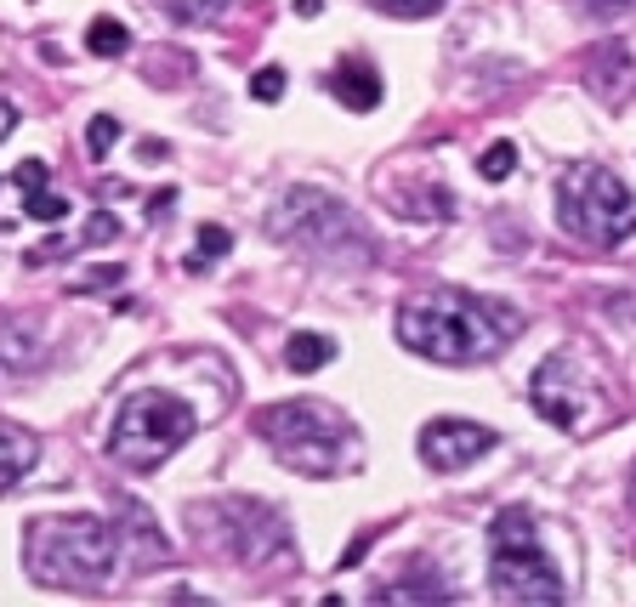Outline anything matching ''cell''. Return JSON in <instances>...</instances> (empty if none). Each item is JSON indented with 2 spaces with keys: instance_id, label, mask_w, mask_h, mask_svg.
<instances>
[{
  "instance_id": "6da1fadb",
  "label": "cell",
  "mask_w": 636,
  "mask_h": 607,
  "mask_svg": "<svg viewBox=\"0 0 636 607\" xmlns=\"http://www.w3.org/2000/svg\"><path fill=\"white\" fill-rule=\"evenodd\" d=\"M523 335V313L472 290H426L398 307V341L426 364H483Z\"/></svg>"
},
{
  "instance_id": "7a4b0ae2",
  "label": "cell",
  "mask_w": 636,
  "mask_h": 607,
  "mask_svg": "<svg viewBox=\"0 0 636 607\" xmlns=\"http://www.w3.org/2000/svg\"><path fill=\"white\" fill-rule=\"evenodd\" d=\"M23 562L40 585L103 590L120 562V528L103 517H40L23 528Z\"/></svg>"
},
{
  "instance_id": "3957f363",
  "label": "cell",
  "mask_w": 636,
  "mask_h": 607,
  "mask_svg": "<svg viewBox=\"0 0 636 607\" xmlns=\"http://www.w3.org/2000/svg\"><path fill=\"white\" fill-rule=\"evenodd\" d=\"M256 432L273 449V460L290 466L296 477H336L358 460V426L336 403L290 398L273 409H256Z\"/></svg>"
},
{
  "instance_id": "277c9868",
  "label": "cell",
  "mask_w": 636,
  "mask_h": 607,
  "mask_svg": "<svg viewBox=\"0 0 636 607\" xmlns=\"http://www.w3.org/2000/svg\"><path fill=\"white\" fill-rule=\"evenodd\" d=\"M267 239L290 244L301 256H318V261H336V267H358L370 261V233L358 222L353 210L330 199L318 188H290L279 205L267 210Z\"/></svg>"
},
{
  "instance_id": "5b68a950",
  "label": "cell",
  "mask_w": 636,
  "mask_h": 607,
  "mask_svg": "<svg viewBox=\"0 0 636 607\" xmlns=\"http://www.w3.org/2000/svg\"><path fill=\"white\" fill-rule=\"evenodd\" d=\"M489 590L500 602H523V607H546L563 602V579L551 568L540 522L529 505H500L489 522Z\"/></svg>"
},
{
  "instance_id": "8992f818",
  "label": "cell",
  "mask_w": 636,
  "mask_h": 607,
  "mask_svg": "<svg viewBox=\"0 0 636 607\" xmlns=\"http://www.w3.org/2000/svg\"><path fill=\"white\" fill-rule=\"evenodd\" d=\"M557 222L568 239L591 250H619L625 239H636V193L608 165L580 159L557 176Z\"/></svg>"
},
{
  "instance_id": "52a82bcc",
  "label": "cell",
  "mask_w": 636,
  "mask_h": 607,
  "mask_svg": "<svg viewBox=\"0 0 636 607\" xmlns=\"http://www.w3.org/2000/svg\"><path fill=\"white\" fill-rule=\"evenodd\" d=\"M194 437V409L177 398V392H159V386H142L120 403V420L108 432V454L131 471H154L165 466L171 454Z\"/></svg>"
},
{
  "instance_id": "ba28073f",
  "label": "cell",
  "mask_w": 636,
  "mask_h": 607,
  "mask_svg": "<svg viewBox=\"0 0 636 607\" xmlns=\"http://www.w3.org/2000/svg\"><path fill=\"white\" fill-rule=\"evenodd\" d=\"M188 517H194V534L239 568L290 562V534H284L279 511L262 500H199Z\"/></svg>"
},
{
  "instance_id": "9c48e42d",
  "label": "cell",
  "mask_w": 636,
  "mask_h": 607,
  "mask_svg": "<svg viewBox=\"0 0 636 607\" xmlns=\"http://www.w3.org/2000/svg\"><path fill=\"white\" fill-rule=\"evenodd\" d=\"M529 403L557 426V432H585V420L597 409V392H591V375H585L568 352H551L546 364L534 369Z\"/></svg>"
},
{
  "instance_id": "30bf717a",
  "label": "cell",
  "mask_w": 636,
  "mask_h": 607,
  "mask_svg": "<svg viewBox=\"0 0 636 607\" xmlns=\"http://www.w3.org/2000/svg\"><path fill=\"white\" fill-rule=\"evenodd\" d=\"M500 437L483 426V420H455V415H438V420H426L421 437H415V449H421V460L432 471H466L477 466L483 454L495 449Z\"/></svg>"
},
{
  "instance_id": "8fae6325",
  "label": "cell",
  "mask_w": 636,
  "mask_h": 607,
  "mask_svg": "<svg viewBox=\"0 0 636 607\" xmlns=\"http://www.w3.org/2000/svg\"><path fill=\"white\" fill-rule=\"evenodd\" d=\"M324 86H330V97H336L347 114H370V108H381V91H387L370 63H336V69L324 74Z\"/></svg>"
},
{
  "instance_id": "7c38bea8",
  "label": "cell",
  "mask_w": 636,
  "mask_h": 607,
  "mask_svg": "<svg viewBox=\"0 0 636 607\" xmlns=\"http://www.w3.org/2000/svg\"><path fill=\"white\" fill-rule=\"evenodd\" d=\"M40 460V437L18 420H0V494L23 483V471Z\"/></svg>"
},
{
  "instance_id": "4fadbf2b",
  "label": "cell",
  "mask_w": 636,
  "mask_h": 607,
  "mask_svg": "<svg viewBox=\"0 0 636 607\" xmlns=\"http://www.w3.org/2000/svg\"><path fill=\"white\" fill-rule=\"evenodd\" d=\"M18 188H23V216L29 222H63L69 216V199L46 193V165L40 159H23L18 165Z\"/></svg>"
},
{
  "instance_id": "5bb4252c",
  "label": "cell",
  "mask_w": 636,
  "mask_h": 607,
  "mask_svg": "<svg viewBox=\"0 0 636 607\" xmlns=\"http://www.w3.org/2000/svg\"><path fill=\"white\" fill-rule=\"evenodd\" d=\"M375 602H455V585L438 579L426 562H415V573H404V579H392V585L375 590Z\"/></svg>"
},
{
  "instance_id": "9a60e30c",
  "label": "cell",
  "mask_w": 636,
  "mask_h": 607,
  "mask_svg": "<svg viewBox=\"0 0 636 607\" xmlns=\"http://www.w3.org/2000/svg\"><path fill=\"white\" fill-rule=\"evenodd\" d=\"M330 358H336V341L318 335V330H296L284 341V364L296 369V375H313V369H324Z\"/></svg>"
},
{
  "instance_id": "2e32d148",
  "label": "cell",
  "mask_w": 636,
  "mask_h": 607,
  "mask_svg": "<svg viewBox=\"0 0 636 607\" xmlns=\"http://www.w3.org/2000/svg\"><path fill=\"white\" fill-rule=\"evenodd\" d=\"M392 210L409 216V222H449V216H455V193L449 188H415V193H404Z\"/></svg>"
},
{
  "instance_id": "e0dca14e",
  "label": "cell",
  "mask_w": 636,
  "mask_h": 607,
  "mask_svg": "<svg viewBox=\"0 0 636 607\" xmlns=\"http://www.w3.org/2000/svg\"><path fill=\"white\" fill-rule=\"evenodd\" d=\"M86 46H91V57H120L125 46H131V35H125V23H120V18H91Z\"/></svg>"
},
{
  "instance_id": "ac0fdd59",
  "label": "cell",
  "mask_w": 636,
  "mask_h": 607,
  "mask_svg": "<svg viewBox=\"0 0 636 607\" xmlns=\"http://www.w3.org/2000/svg\"><path fill=\"white\" fill-rule=\"evenodd\" d=\"M512 171H517V142H489L483 159H477V176L483 182H506Z\"/></svg>"
},
{
  "instance_id": "d6986e66",
  "label": "cell",
  "mask_w": 636,
  "mask_h": 607,
  "mask_svg": "<svg viewBox=\"0 0 636 607\" xmlns=\"http://www.w3.org/2000/svg\"><path fill=\"white\" fill-rule=\"evenodd\" d=\"M228 6L233 0H165V12H171L177 23H216Z\"/></svg>"
},
{
  "instance_id": "ffe728a7",
  "label": "cell",
  "mask_w": 636,
  "mask_h": 607,
  "mask_svg": "<svg viewBox=\"0 0 636 607\" xmlns=\"http://www.w3.org/2000/svg\"><path fill=\"white\" fill-rule=\"evenodd\" d=\"M114 142H120V120H114V114H97V120L86 125V154L91 159H108Z\"/></svg>"
},
{
  "instance_id": "44dd1931",
  "label": "cell",
  "mask_w": 636,
  "mask_h": 607,
  "mask_svg": "<svg viewBox=\"0 0 636 607\" xmlns=\"http://www.w3.org/2000/svg\"><path fill=\"white\" fill-rule=\"evenodd\" d=\"M364 6H375V12H387V18H432V12H443V0H364Z\"/></svg>"
},
{
  "instance_id": "7402d4cb",
  "label": "cell",
  "mask_w": 636,
  "mask_h": 607,
  "mask_svg": "<svg viewBox=\"0 0 636 607\" xmlns=\"http://www.w3.org/2000/svg\"><path fill=\"white\" fill-rule=\"evenodd\" d=\"M228 250H233L228 227L205 222V227H199V261H194V267H205V261H216V256H228Z\"/></svg>"
},
{
  "instance_id": "603a6c76",
  "label": "cell",
  "mask_w": 636,
  "mask_h": 607,
  "mask_svg": "<svg viewBox=\"0 0 636 607\" xmlns=\"http://www.w3.org/2000/svg\"><path fill=\"white\" fill-rule=\"evenodd\" d=\"M250 97H256V103H279L284 97V69H256L250 74Z\"/></svg>"
},
{
  "instance_id": "cb8c5ba5",
  "label": "cell",
  "mask_w": 636,
  "mask_h": 607,
  "mask_svg": "<svg viewBox=\"0 0 636 607\" xmlns=\"http://www.w3.org/2000/svg\"><path fill=\"white\" fill-rule=\"evenodd\" d=\"M120 278H125V267H91V273L80 278V284H74V295H91V290H114Z\"/></svg>"
},
{
  "instance_id": "d4e9b609",
  "label": "cell",
  "mask_w": 636,
  "mask_h": 607,
  "mask_svg": "<svg viewBox=\"0 0 636 607\" xmlns=\"http://www.w3.org/2000/svg\"><path fill=\"white\" fill-rule=\"evenodd\" d=\"M114 233H120V222H114L108 210H97V216H91V222H86V244H108V239H114Z\"/></svg>"
},
{
  "instance_id": "484cf974",
  "label": "cell",
  "mask_w": 636,
  "mask_h": 607,
  "mask_svg": "<svg viewBox=\"0 0 636 607\" xmlns=\"http://www.w3.org/2000/svg\"><path fill=\"white\" fill-rule=\"evenodd\" d=\"M614 318L636 330V290H631V295H614Z\"/></svg>"
},
{
  "instance_id": "4316f807",
  "label": "cell",
  "mask_w": 636,
  "mask_h": 607,
  "mask_svg": "<svg viewBox=\"0 0 636 607\" xmlns=\"http://www.w3.org/2000/svg\"><path fill=\"white\" fill-rule=\"evenodd\" d=\"M585 6H591V12H602V18H614V12H631L636 0H585Z\"/></svg>"
},
{
  "instance_id": "83f0119b",
  "label": "cell",
  "mask_w": 636,
  "mask_h": 607,
  "mask_svg": "<svg viewBox=\"0 0 636 607\" xmlns=\"http://www.w3.org/2000/svg\"><path fill=\"white\" fill-rule=\"evenodd\" d=\"M12 125H18V108H12L6 97H0V142L12 137Z\"/></svg>"
},
{
  "instance_id": "f1b7e54d",
  "label": "cell",
  "mask_w": 636,
  "mask_h": 607,
  "mask_svg": "<svg viewBox=\"0 0 636 607\" xmlns=\"http://www.w3.org/2000/svg\"><path fill=\"white\" fill-rule=\"evenodd\" d=\"M171 205H177V193H171V188H159V193H154V205H148V216H165Z\"/></svg>"
},
{
  "instance_id": "f546056e",
  "label": "cell",
  "mask_w": 636,
  "mask_h": 607,
  "mask_svg": "<svg viewBox=\"0 0 636 607\" xmlns=\"http://www.w3.org/2000/svg\"><path fill=\"white\" fill-rule=\"evenodd\" d=\"M296 12H301V18H318V12H324V0H296Z\"/></svg>"
},
{
  "instance_id": "4dcf8cb0",
  "label": "cell",
  "mask_w": 636,
  "mask_h": 607,
  "mask_svg": "<svg viewBox=\"0 0 636 607\" xmlns=\"http://www.w3.org/2000/svg\"><path fill=\"white\" fill-rule=\"evenodd\" d=\"M631 505H636V471H631Z\"/></svg>"
}]
</instances>
